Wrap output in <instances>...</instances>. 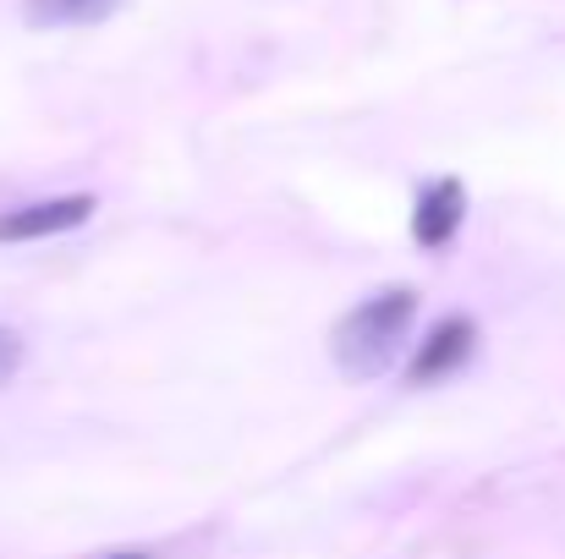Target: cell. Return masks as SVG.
Segmentation results:
<instances>
[{"label":"cell","mask_w":565,"mask_h":559,"mask_svg":"<svg viewBox=\"0 0 565 559\" xmlns=\"http://www.w3.org/2000/svg\"><path fill=\"white\" fill-rule=\"evenodd\" d=\"M94 197L88 192H72V197H39V203H22V208H6L0 214V241H44V236H61V230H77L94 219Z\"/></svg>","instance_id":"cell-3"},{"label":"cell","mask_w":565,"mask_h":559,"mask_svg":"<svg viewBox=\"0 0 565 559\" xmlns=\"http://www.w3.org/2000/svg\"><path fill=\"white\" fill-rule=\"evenodd\" d=\"M121 0H22V22L28 28H88L105 22Z\"/></svg>","instance_id":"cell-5"},{"label":"cell","mask_w":565,"mask_h":559,"mask_svg":"<svg viewBox=\"0 0 565 559\" xmlns=\"http://www.w3.org/2000/svg\"><path fill=\"white\" fill-rule=\"evenodd\" d=\"M17 373H22V335L0 324V389H6Z\"/></svg>","instance_id":"cell-6"},{"label":"cell","mask_w":565,"mask_h":559,"mask_svg":"<svg viewBox=\"0 0 565 559\" xmlns=\"http://www.w3.org/2000/svg\"><path fill=\"white\" fill-rule=\"evenodd\" d=\"M412 324H417V291L384 286L330 330V357L347 378H379L384 368H395L401 346L412 341Z\"/></svg>","instance_id":"cell-1"},{"label":"cell","mask_w":565,"mask_h":559,"mask_svg":"<svg viewBox=\"0 0 565 559\" xmlns=\"http://www.w3.org/2000/svg\"><path fill=\"white\" fill-rule=\"evenodd\" d=\"M472 352H478V324L456 313V319L434 324L428 341H417V352H412V363H406V384H412V389L445 384V378H456V373L472 363Z\"/></svg>","instance_id":"cell-2"},{"label":"cell","mask_w":565,"mask_h":559,"mask_svg":"<svg viewBox=\"0 0 565 559\" xmlns=\"http://www.w3.org/2000/svg\"><path fill=\"white\" fill-rule=\"evenodd\" d=\"M105 559H149V555H132V549H127V555H105Z\"/></svg>","instance_id":"cell-7"},{"label":"cell","mask_w":565,"mask_h":559,"mask_svg":"<svg viewBox=\"0 0 565 559\" xmlns=\"http://www.w3.org/2000/svg\"><path fill=\"white\" fill-rule=\"evenodd\" d=\"M461 219H467V186L456 176H439V182L423 186L417 203H412V241L423 252H445L456 241Z\"/></svg>","instance_id":"cell-4"}]
</instances>
